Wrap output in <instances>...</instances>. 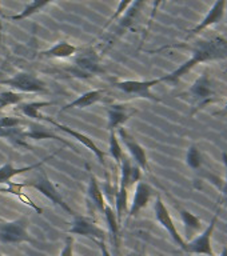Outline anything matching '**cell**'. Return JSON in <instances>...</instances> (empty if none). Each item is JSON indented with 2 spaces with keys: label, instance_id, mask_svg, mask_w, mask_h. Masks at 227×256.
I'll list each match as a JSON object with an SVG mask.
<instances>
[{
  "label": "cell",
  "instance_id": "1",
  "mask_svg": "<svg viewBox=\"0 0 227 256\" xmlns=\"http://www.w3.org/2000/svg\"><path fill=\"white\" fill-rule=\"evenodd\" d=\"M172 47L190 48L192 52V56L187 62H184L182 66L176 68L175 71H172L168 75L162 76L160 78L162 82L176 83L182 76L187 75L188 72L198 64L207 63V62H212V60L227 59V39L222 35H218V34H214V35H211L210 38H206V39H199L195 43V46H192V47H188V46H184V44H174V46L163 47L162 50Z\"/></svg>",
  "mask_w": 227,
  "mask_h": 256
},
{
  "label": "cell",
  "instance_id": "2",
  "mask_svg": "<svg viewBox=\"0 0 227 256\" xmlns=\"http://www.w3.org/2000/svg\"><path fill=\"white\" fill-rule=\"evenodd\" d=\"M120 183L119 190L115 194V208L116 218L120 223L123 214H127L128 211V190L135 183L140 182L142 172L140 168L136 164H132L130 158L123 155L122 162H120Z\"/></svg>",
  "mask_w": 227,
  "mask_h": 256
},
{
  "label": "cell",
  "instance_id": "3",
  "mask_svg": "<svg viewBox=\"0 0 227 256\" xmlns=\"http://www.w3.org/2000/svg\"><path fill=\"white\" fill-rule=\"evenodd\" d=\"M68 71L74 76L83 78V79L100 75L103 72V68H102L99 55L95 48L88 47L78 54L72 62V66L68 68Z\"/></svg>",
  "mask_w": 227,
  "mask_h": 256
},
{
  "label": "cell",
  "instance_id": "4",
  "mask_svg": "<svg viewBox=\"0 0 227 256\" xmlns=\"http://www.w3.org/2000/svg\"><path fill=\"white\" fill-rule=\"evenodd\" d=\"M190 95L192 98L191 115L202 110L204 106L214 103L216 100L215 90L212 87L211 78L207 72H203L190 88Z\"/></svg>",
  "mask_w": 227,
  "mask_h": 256
},
{
  "label": "cell",
  "instance_id": "5",
  "mask_svg": "<svg viewBox=\"0 0 227 256\" xmlns=\"http://www.w3.org/2000/svg\"><path fill=\"white\" fill-rule=\"evenodd\" d=\"M162 83V80H122L115 83V87L124 94L130 95L132 99H147L151 102L160 103V99L151 92V88L156 84Z\"/></svg>",
  "mask_w": 227,
  "mask_h": 256
},
{
  "label": "cell",
  "instance_id": "6",
  "mask_svg": "<svg viewBox=\"0 0 227 256\" xmlns=\"http://www.w3.org/2000/svg\"><path fill=\"white\" fill-rule=\"evenodd\" d=\"M26 187H31L36 191H39L42 195H44L48 200H51L54 204H58L62 210H64L66 212H68L70 215L75 216L76 214L72 211V208L66 203V200L63 199V196L60 195V192L56 190V187L52 184V182L48 179L47 174L44 171H40L38 174L35 179L32 182H26Z\"/></svg>",
  "mask_w": 227,
  "mask_h": 256
},
{
  "label": "cell",
  "instance_id": "7",
  "mask_svg": "<svg viewBox=\"0 0 227 256\" xmlns=\"http://www.w3.org/2000/svg\"><path fill=\"white\" fill-rule=\"evenodd\" d=\"M0 86H8L22 94H39L47 91V84L40 80L36 75L28 72H19L12 78L0 80Z\"/></svg>",
  "mask_w": 227,
  "mask_h": 256
},
{
  "label": "cell",
  "instance_id": "8",
  "mask_svg": "<svg viewBox=\"0 0 227 256\" xmlns=\"http://www.w3.org/2000/svg\"><path fill=\"white\" fill-rule=\"evenodd\" d=\"M28 218L23 216L12 222L0 223V242L7 244H19L23 242H32L28 235Z\"/></svg>",
  "mask_w": 227,
  "mask_h": 256
},
{
  "label": "cell",
  "instance_id": "9",
  "mask_svg": "<svg viewBox=\"0 0 227 256\" xmlns=\"http://www.w3.org/2000/svg\"><path fill=\"white\" fill-rule=\"evenodd\" d=\"M154 212H155V218L156 220H158V223L168 232V235L171 236V239L178 244V247H180L183 251H186L187 242L179 235V232H178L175 224H174V220H172L167 207L164 206L163 200H162L160 195H156L155 204H154Z\"/></svg>",
  "mask_w": 227,
  "mask_h": 256
},
{
  "label": "cell",
  "instance_id": "10",
  "mask_svg": "<svg viewBox=\"0 0 227 256\" xmlns=\"http://www.w3.org/2000/svg\"><path fill=\"white\" fill-rule=\"evenodd\" d=\"M216 220H218V212L214 214L211 222L207 226V228L204 230L200 235L195 236L194 239L187 242V247L186 251L187 254H194V255H207V256H214V251L211 247V236L212 232L215 230Z\"/></svg>",
  "mask_w": 227,
  "mask_h": 256
},
{
  "label": "cell",
  "instance_id": "11",
  "mask_svg": "<svg viewBox=\"0 0 227 256\" xmlns=\"http://www.w3.org/2000/svg\"><path fill=\"white\" fill-rule=\"evenodd\" d=\"M70 234H74V235H80L86 236V238H90L94 242H98V240H104L106 239V231L102 230V228L95 224V222L87 216L82 215H75L74 216V220L71 223V228L68 230Z\"/></svg>",
  "mask_w": 227,
  "mask_h": 256
},
{
  "label": "cell",
  "instance_id": "12",
  "mask_svg": "<svg viewBox=\"0 0 227 256\" xmlns=\"http://www.w3.org/2000/svg\"><path fill=\"white\" fill-rule=\"evenodd\" d=\"M43 120H46V122H48L50 124H52L54 127L58 128V130H60V131L66 132L67 135L72 136L74 139H76L79 143H82L84 146V147L87 148V150H90V151L94 154V155L98 158V160L100 162V164L102 166H106V163H104V158H106V152L102 151L98 146L95 144V142L90 138V136L87 135H83V134H80V132L75 131V130H72V128L67 127V126H64V124H60L58 123L56 120H54L52 118H50V116H44Z\"/></svg>",
  "mask_w": 227,
  "mask_h": 256
},
{
  "label": "cell",
  "instance_id": "13",
  "mask_svg": "<svg viewBox=\"0 0 227 256\" xmlns=\"http://www.w3.org/2000/svg\"><path fill=\"white\" fill-rule=\"evenodd\" d=\"M118 135H119L120 140L123 142V144L127 148L128 154L131 155L132 160L135 162V164L140 170L143 171H148V162H147V155L144 148L136 142L132 135H130L123 127L118 128Z\"/></svg>",
  "mask_w": 227,
  "mask_h": 256
},
{
  "label": "cell",
  "instance_id": "14",
  "mask_svg": "<svg viewBox=\"0 0 227 256\" xmlns=\"http://www.w3.org/2000/svg\"><path fill=\"white\" fill-rule=\"evenodd\" d=\"M154 195V190L150 184L144 183V182H138L135 188V194H134V199H132L131 207L128 208L127 215L128 218L136 216L142 210H143L151 200Z\"/></svg>",
  "mask_w": 227,
  "mask_h": 256
},
{
  "label": "cell",
  "instance_id": "15",
  "mask_svg": "<svg viewBox=\"0 0 227 256\" xmlns=\"http://www.w3.org/2000/svg\"><path fill=\"white\" fill-rule=\"evenodd\" d=\"M224 11H226V0H216L214 6L211 7V10H210V12L206 15V18L196 27H194L192 30L188 31V38L190 36L198 35L199 32L208 28L210 26L220 23L224 18Z\"/></svg>",
  "mask_w": 227,
  "mask_h": 256
},
{
  "label": "cell",
  "instance_id": "16",
  "mask_svg": "<svg viewBox=\"0 0 227 256\" xmlns=\"http://www.w3.org/2000/svg\"><path fill=\"white\" fill-rule=\"evenodd\" d=\"M108 131H116V128H120L134 114H136V110L128 108L122 104H116L108 108Z\"/></svg>",
  "mask_w": 227,
  "mask_h": 256
},
{
  "label": "cell",
  "instance_id": "17",
  "mask_svg": "<svg viewBox=\"0 0 227 256\" xmlns=\"http://www.w3.org/2000/svg\"><path fill=\"white\" fill-rule=\"evenodd\" d=\"M146 2L147 0H134L132 2L131 6L124 11L123 18L119 20V26H118V30L115 31V36L118 35L119 31H127V30L134 27V24L140 19L142 10L144 8Z\"/></svg>",
  "mask_w": 227,
  "mask_h": 256
},
{
  "label": "cell",
  "instance_id": "18",
  "mask_svg": "<svg viewBox=\"0 0 227 256\" xmlns=\"http://www.w3.org/2000/svg\"><path fill=\"white\" fill-rule=\"evenodd\" d=\"M60 150L56 154H59ZM56 154H52V155H48L47 158H44L43 160H40L39 163L34 164V166H28V167H20V168H16L14 164L11 163H6L4 166L0 167V184H7L10 180L16 175H20V174H24V172H28V171H32V170H36V168H39L40 166H43L47 160L52 159Z\"/></svg>",
  "mask_w": 227,
  "mask_h": 256
},
{
  "label": "cell",
  "instance_id": "19",
  "mask_svg": "<svg viewBox=\"0 0 227 256\" xmlns=\"http://www.w3.org/2000/svg\"><path fill=\"white\" fill-rule=\"evenodd\" d=\"M104 94L106 91L104 90H91V91L84 92L83 95H80L78 99H75L71 103H68L67 106H64L60 112L68 111V110H72V108H87L91 107L92 104L98 103L100 100L104 99Z\"/></svg>",
  "mask_w": 227,
  "mask_h": 256
},
{
  "label": "cell",
  "instance_id": "20",
  "mask_svg": "<svg viewBox=\"0 0 227 256\" xmlns=\"http://www.w3.org/2000/svg\"><path fill=\"white\" fill-rule=\"evenodd\" d=\"M79 52V48H76L75 46H72L68 42H59L55 46H52L48 50H44L39 54L42 58H50V59H68Z\"/></svg>",
  "mask_w": 227,
  "mask_h": 256
},
{
  "label": "cell",
  "instance_id": "21",
  "mask_svg": "<svg viewBox=\"0 0 227 256\" xmlns=\"http://www.w3.org/2000/svg\"><path fill=\"white\" fill-rule=\"evenodd\" d=\"M87 195H88V202L91 206H94L95 210L103 214L104 207H106V202H104L103 192L100 190V186L98 183V179L94 174H90V183H88L87 188Z\"/></svg>",
  "mask_w": 227,
  "mask_h": 256
},
{
  "label": "cell",
  "instance_id": "22",
  "mask_svg": "<svg viewBox=\"0 0 227 256\" xmlns=\"http://www.w3.org/2000/svg\"><path fill=\"white\" fill-rule=\"evenodd\" d=\"M182 222L184 224V232H186V242H190L194 239V236L196 235V232L200 231L202 228V222L198 216L192 215L191 212L187 210H180L179 211Z\"/></svg>",
  "mask_w": 227,
  "mask_h": 256
},
{
  "label": "cell",
  "instance_id": "23",
  "mask_svg": "<svg viewBox=\"0 0 227 256\" xmlns=\"http://www.w3.org/2000/svg\"><path fill=\"white\" fill-rule=\"evenodd\" d=\"M54 104L52 102H22L20 104H18L16 110L20 111L24 116H27L30 119L34 120H43L44 115L40 114V108L47 107V106H51Z\"/></svg>",
  "mask_w": 227,
  "mask_h": 256
},
{
  "label": "cell",
  "instance_id": "24",
  "mask_svg": "<svg viewBox=\"0 0 227 256\" xmlns=\"http://www.w3.org/2000/svg\"><path fill=\"white\" fill-rule=\"evenodd\" d=\"M103 215H104V218H106V222H107L108 231H110V234H111L112 244H114V247H115L116 251H118V246H119L120 223L118 222L116 214L114 212L112 207H110L108 204H106V207H104Z\"/></svg>",
  "mask_w": 227,
  "mask_h": 256
},
{
  "label": "cell",
  "instance_id": "25",
  "mask_svg": "<svg viewBox=\"0 0 227 256\" xmlns=\"http://www.w3.org/2000/svg\"><path fill=\"white\" fill-rule=\"evenodd\" d=\"M52 0H32L31 3L26 6L23 11L18 14V15H14V16H8L7 19L10 20H23V19H27L30 16H32L36 12H39L42 8H44L47 4L51 3Z\"/></svg>",
  "mask_w": 227,
  "mask_h": 256
},
{
  "label": "cell",
  "instance_id": "26",
  "mask_svg": "<svg viewBox=\"0 0 227 256\" xmlns=\"http://www.w3.org/2000/svg\"><path fill=\"white\" fill-rule=\"evenodd\" d=\"M24 94L15 91H4L0 92V107L6 108L8 106H18L24 102Z\"/></svg>",
  "mask_w": 227,
  "mask_h": 256
},
{
  "label": "cell",
  "instance_id": "27",
  "mask_svg": "<svg viewBox=\"0 0 227 256\" xmlns=\"http://www.w3.org/2000/svg\"><path fill=\"white\" fill-rule=\"evenodd\" d=\"M108 151H110V155L112 156V159L115 160L118 164H120L124 154L123 150H122V146L119 143V139H118L116 131H110V146H108Z\"/></svg>",
  "mask_w": 227,
  "mask_h": 256
},
{
  "label": "cell",
  "instance_id": "28",
  "mask_svg": "<svg viewBox=\"0 0 227 256\" xmlns=\"http://www.w3.org/2000/svg\"><path fill=\"white\" fill-rule=\"evenodd\" d=\"M186 163L191 170L196 171L202 167V155H200L199 148L195 144H191L186 154Z\"/></svg>",
  "mask_w": 227,
  "mask_h": 256
},
{
  "label": "cell",
  "instance_id": "29",
  "mask_svg": "<svg viewBox=\"0 0 227 256\" xmlns=\"http://www.w3.org/2000/svg\"><path fill=\"white\" fill-rule=\"evenodd\" d=\"M23 134H24V138H30V139H34V140L56 139V140H60V142H63L62 138L54 135V134H51V132L44 131L43 128H31L30 131H24Z\"/></svg>",
  "mask_w": 227,
  "mask_h": 256
},
{
  "label": "cell",
  "instance_id": "30",
  "mask_svg": "<svg viewBox=\"0 0 227 256\" xmlns=\"http://www.w3.org/2000/svg\"><path fill=\"white\" fill-rule=\"evenodd\" d=\"M132 2H134V0H120L119 6H118V8H116V11L114 12L111 18L108 19V22H107V23H106V26H104L103 30H106V28H107L108 26H110V24H111L112 22H114V20L118 19V18H119L120 15H123L124 11H126V10H127V8L130 7V6H131Z\"/></svg>",
  "mask_w": 227,
  "mask_h": 256
},
{
  "label": "cell",
  "instance_id": "31",
  "mask_svg": "<svg viewBox=\"0 0 227 256\" xmlns=\"http://www.w3.org/2000/svg\"><path fill=\"white\" fill-rule=\"evenodd\" d=\"M23 123L16 116H0V130H8V128L19 127Z\"/></svg>",
  "mask_w": 227,
  "mask_h": 256
},
{
  "label": "cell",
  "instance_id": "32",
  "mask_svg": "<svg viewBox=\"0 0 227 256\" xmlns=\"http://www.w3.org/2000/svg\"><path fill=\"white\" fill-rule=\"evenodd\" d=\"M24 187H26V184H24L23 182H22V183L8 182L7 187H0V192H4V194H11V195L18 196L19 194H22Z\"/></svg>",
  "mask_w": 227,
  "mask_h": 256
},
{
  "label": "cell",
  "instance_id": "33",
  "mask_svg": "<svg viewBox=\"0 0 227 256\" xmlns=\"http://www.w3.org/2000/svg\"><path fill=\"white\" fill-rule=\"evenodd\" d=\"M16 198H18V199H19L20 202H22V203H24V204H26V206H28V207H30V208H32V210H34V211H35L36 214H39V215H40V214H43V210H42V208H40L39 206H36V204L34 203V200H31V198L26 195L24 192L19 194V195L16 196Z\"/></svg>",
  "mask_w": 227,
  "mask_h": 256
},
{
  "label": "cell",
  "instance_id": "34",
  "mask_svg": "<svg viewBox=\"0 0 227 256\" xmlns=\"http://www.w3.org/2000/svg\"><path fill=\"white\" fill-rule=\"evenodd\" d=\"M166 0H152V8H151V15H150V19H148V24H147V28H146V34H147L148 31H150V27H151L152 22H154V19H155V15L156 12H158V10H159V7L162 6V4L164 3Z\"/></svg>",
  "mask_w": 227,
  "mask_h": 256
},
{
  "label": "cell",
  "instance_id": "35",
  "mask_svg": "<svg viewBox=\"0 0 227 256\" xmlns=\"http://www.w3.org/2000/svg\"><path fill=\"white\" fill-rule=\"evenodd\" d=\"M60 256H74V239H72V236H68L66 239Z\"/></svg>",
  "mask_w": 227,
  "mask_h": 256
},
{
  "label": "cell",
  "instance_id": "36",
  "mask_svg": "<svg viewBox=\"0 0 227 256\" xmlns=\"http://www.w3.org/2000/svg\"><path fill=\"white\" fill-rule=\"evenodd\" d=\"M223 160H224V166H226V180L222 183V186H219V190L227 202V154H223Z\"/></svg>",
  "mask_w": 227,
  "mask_h": 256
},
{
  "label": "cell",
  "instance_id": "37",
  "mask_svg": "<svg viewBox=\"0 0 227 256\" xmlns=\"http://www.w3.org/2000/svg\"><path fill=\"white\" fill-rule=\"evenodd\" d=\"M95 243L99 244L100 250H102V256H111L110 255V252H108L107 247H106V243H104V240H98Z\"/></svg>",
  "mask_w": 227,
  "mask_h": 256
},
{
  "label": "cell",
  "instance_id": "38",
  "mask_svg": "<svg viewBox=\"0 0 227 256\" xmlns=\"http://www.w3.org/2000/svg\"><path fill=\"white\" fill-rule=\"evenodd\" d=\"M226 115H227V102H226V104H224V107L222 111L215 112V114H214V116H226Z\"/></svg>",
  "mask_w": 227,
  "mask_h": 256
},
{
  "label": "cell",
  "instance_id": "39",
  "mask_svg": "<svg viewBox=\"0 0 227 256\" xmlns=\"http://www.w3.org/2000/svg\"><path fill=\"white\" fill-rule=\"evenodd\" d=\"M214 256H227V246H224L223 250H222V252H220L219 255H214Z\"/></svg>",
  "mask_w": 227,
  "mask_h": 256
},
{
  "label": "cell",
  "instance_id": "40",
  "mask_svg": "<svg viewBox=\"0 0 227 256\" xmlns=\"http://www.w3.org/2000/svg\"><path fill=\"white\" fill-rule=\"evenodd\" d=\"M130 256H147L146 254H143V252H139V254H132V255Z\"/></svg>",
  "mask_w": 227,
  "mask_h": 256
},
{
  "label": "cell",
  "instance_id": "41",
  "mask_svg": "<svg viewBox=\"0 0 227 256\" xmlns=\"http://www.w3.org/2000/svg\"><path fill=\"white\" fill-rule=\"evenodd\" d=\"M2 31H3V23H2V20H0V40H2Z\"/></svg>",
  "mask_w": 227,
  "mask_h": 256
},
{
  "label": "cell",
  "instance_id": "42",
  "mask_svg": "<svg viewBox=\"0 0 227 256\" xmlns=\"http://www.w3.org/2000/svg\"><path fill=\"white\" fill-rule=\"evenodd\" d=\"M2 111H3V108H2V107H0V112H2Z\"/></svg>",
  "mask_w": 227,
  "mask_h": 256
},
{
  "label": "cell",
  "instance_id": "43",
  "mask_svg": "<svg viewBox=\"0 0 227 256\" xmlns=\"http://www.w3.org/2000/svg\"><path fill=\"white\" fill-rule=\"evenodd\" d=\"M2 222H3V219H2V218H0V223H2Z\"/></svg>",
  "mask_w": 227,
  "mask_h": 256
},
{
  "label": "cell",
  "instance_id": "44",
  "mask_svg": "<svg viewBox=\"0 0 227 256\" xmlns=\"http://www.w3.org/2000/svg\"><path fill=\"white\" fill-rule=\"evenodd\" d=\"M0 14H2V7H0Z\"/></svg>",
  "mask_w": 227,
  "mask_h": 256
},
{
  "label": "cell",
  "instance_id": "45",
  "mask_svg": "<svg viewBox=\"0 0 227 256\" xmlns=\"http://www.w3.org/2000/svg\"><path fill=\"white\" fill-rule=\"evenodd\" d=\"M0 72H2V70H0Z\"/></svg>",
  "mask_w": 227,
  "mask_h": 256
},
{
  "label": "cell",
  "instance_id": "46",
  "mask_svg": "<svg viewBox=\"0 0 227 256\" xmlns=\"http://www.w3.org/2000/svg\"><path fill=\"white\" fill-rule=\"evenodd\" d=\"M0 256H3V255H0Z\"/></svg>",
  "mask_w": 227,
  "mask_h": 256
}]
</instances>
